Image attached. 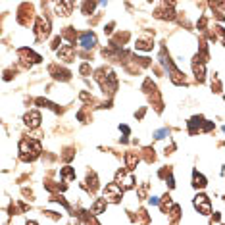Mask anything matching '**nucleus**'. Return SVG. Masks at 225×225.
I'll return each mask as SVG.
<instances>
[{
    "instance_id": "nucleus-13",
    "label": "nucleus",
    "mask_w": 225,
    "mask_h": 225,
    "mask_svg": "<svg viewBox=\"0 0 225 225\" xmlns=\"http://www.w3.org/2000/svg\"><path fill=\"white\" fill-rule=\"evenodd\" d=\"M192 185L196 187V188H204V187H206V179H204V175H200L198 171H194V173H192Z\"/></svg>"
},
{
    "instance_id": "nucleus-18",
    "label": "nucleus",
    "mask_w": 225,
    "mask_h": 225,
    "mask_svg": "<svg viewBox=\"0 0 225 225\" xmlns=\"http://www.w3.org/2000/svg\"><path fill=\"white\" fill-rule=\"evenodd\" d=\"M89 71H91V66H89V64H83V66H81V73H83V75H87Z\"/></svg>"
},
{
    "instance_id": "nucleus-15",
    "label": "nucleus",
    "mask_w": 225,
    "mask_h": 225,
    "mask_svg": "<svg viewBox=\"0 0 225 225\" xmlns=\"http://www.w3.org/2000/svg\"><path fill=\"white\" fill-rule=\"evenodd\" d=\"M135 164H137V154L129 152V154H127V168H129V169H133V168H135Z\"/></svg>"
},
{
    "instance_id": "nucleus-7",
    "label": "nucleus",
    "mask_w": 225,
    "mask_h": 225,
    "mask_svg": "<svg viewBox=\"0 0 225 225\" xmlns=\"http://www.w3.org/2000/svg\"><path fill=\"white\" fill-rule=\"evenodd\" d=\"M58 56H60V60H64V62H71V60H73V56H75L73 45H64V46H60Z\"/></svg>"
},
{
    "instance_id": "nucleus-5",
    "label": "nucleus",
    "mask_w": 225,
    "mask_h": 225,
    "mask_svg": "<svg viewBox=\"0 0 225 225\" xmlns=\"http://www.w3.org/2000/svg\"><path fill=\"white\" fill-rule=\"evenodd\" d=\"M194 206H196V210L200 214H204V215H208L210 210H212L210 198L206 196V194H196V196H194Z\"/></svg>"
},
{
    "instance_id": "nucleus-21",
    "label": "nucleus",
    "mask_w": 225,
    "mask_h": 225,
    "mask_svg": "<svg viewBox=\"0 0 225 225\" xmlns=\"http://www.w3.org/2000/svg\"><path fill=\"white\" fill-rule=\"evenodd\" d=\"M27 225H37V223H35V221H29V223H27Z\"/></svg>"
},
{
    "instance_id": "nucleus-14",
    "label": "nucleus",
    "mask_w": 225,
    "mask_h": 225,
    "mask_svg": "<svg viewBox=\"0 0 225 225\" xmlns=\"http://www.w3.org/2000/svg\"><path fill=\"white\" fill-rule=\"evenodd\" d=\"M62 177L66 179V181H71V179L75 177V173H73V169H71V168H64L62 169Z\"/></svg>"
},
{
    "instance_id": "nucleus-2",
    "label": "nucleus",
    "mask_w": 225,
    "mask_h": 225,
    "mask_svg": "<svg viewBox=\"0 0 225 225\" xmlns=\"http://www.w3.org/2000/svg\"><path fill=\"white\" fill-rule=\"evenodd\" d=\"M19 152H21V158L25 162H33L35 158L41 154V144L33 139H23L19 142Z\"/></svg>"
},
{
    "instance_id": "nucleus-20",
    "label": "nucleus",
    "mask_w": 225,
    "mask_h": 225,
    "mask_svg": "<svg viewBox=\"0 0 225 225\" xmlns=\"http://www.w3.org/2000/svg\"><path fill=\"white\" fill-rule=\"evenodd\" d=\"M119 129H121V131H123V133H125V135L129 133V127H127V125H119Z\"/></svg>"
},
{
    "instance_id": "nucleus-1",
    "label": "nucleus",
    "mask_w": 225,
    "mask_h": 225,
    "mask_svg": "<svg viewBox=\"0 0 225 225\" xmlns=\"http://www.w3.org/2000/svg\"><path fill=\"white\" fill-rule=\"evenodd\" d=\"M94 77H96V81L100 83V87H102L104 92L114 94L115 87H118V79H115V73H114L110 68H100Z\"/></svg>"
},
{
    "instance_id": "nucleus-17",
    "label": "nucleus",
    "mask_w": 225,
    "mask_h": 225,
    "mask_svg": "<svg viewBox=\"0 0 225 225\" xmlns=\"http://www.w3.org/2000/svg\"><path fill=\"white\" fill-rule=\"evenodd\" d=\"M165 135H168V129H160V131H156V133H154L156 139H164Z\"/></svg>"
},
{
    "instance_id": "nucleus-9",
    "label": "nucleus",
    "mask_w": 225,
    "mask_h": 225,
    "mask_svg": "<svg viewBox=\"0 0 225 225\" xmlns=\"http://www.w3.org/2000/svg\"><path fill=\"white\" fill-rule=\"evenodd\" d=\"M79 42H81V46H83L85 50H89V48H92L94 45H96V35L91 33V31H87V33H83V35H81Z\"/></svg>"
},
{
    "instance_id": "nucleus-3",
    "label": "nucleus",
    "mask_w": 225,
    "mask_h": 225,
    "mask_svg": "<svg viewBox=\"0 0 225 225\" xmlns=\"http://www.w3.org/2000/svg\"><path fill=\"white\" fill-rule=\"evenodd\" d=\"M123 196V188L118 185V183H110L106 188H104V198L110 200V202H119Z\"/></svg>"
},
{
    "instance_id": "nucleus-11",
    "label": "nucleus",
    "mask_w": 225,
    "mask_h": 225,
    "mask_svg": "<svg viewBox=\"0 0 225 225\" xmlns=\"http://www.w3.org/2000/svg\"><path fill=\"white\" fill-rule=\"evenodd\" d=\"M106 204H108V200H106V198H98V200L92 204L91 212H92V214H96V215H98V214H102L104 210H106Z\"/></svg>"
},
{
    "instance_id": "nucleus-6",
    "label": "nucleus",
    "mask_w": 225,
    "mask_h": 225,
    "mask_svg": "<svg viewBox=\"0 0 225 225\" xmlns=\"http://www.w3.org/2000/svg\"><path fill=\"white\" fill-rule=\"evenodd\" d=\"M121 188H131L135 185V177L131 173H125V171H118V181H115Z\"/></svg>"
},
{
    "instance_id": "nucleus-12",
    "label": "nucleus",
    "mask_w": 225,
    "mask_h": 225,
    "mask_svg": "<svg viewBox=\"0 0 225 225\" xmlns=\"http://www.w3.org/2000/svg\"><path fill=\"white\" fill-rule=\"evenodd\" d=\"M144 37H146V35H144ZM144 37L137 39V48H139V50H150L152 48V35L148 39H144Z\"/></svg>"
},
{
    "instance_id": "nucleus-8",
    "label": "nucleus",
    "mask_w": 225,
    "mask_h": 225,
    "mask_svg": "<svg viewBox=\"0 0 225 225\" xmlns=\"http://www.w3.org/2000/svg\"><path fill=\"white\" fill-rule=\"evenodd\" d=\"M73 2H54V10H56V14L58 16H69L71 14V10H73Z\"/></svg>"
},
{
    "instance_id": "nucleus-22",
    "label": "nucleus",
    "mask_w": 225,
    "mask_h": 225,
    "mask_svg": "<svg viewBox=\"0 0 225 225\" xmlns=\"http://www.w3.org/2000/svg\"><path fill=\"white\" fill-rule=\"evenodd\" d=\"M223 131H225V127H223Z\"/></svg>"
},
{
    "instance_id": "nucleus-4",
    "label": "nucleus",
    "mask_w": 225,
    "mask_h": 225,
    "mask_svg": "<svg viewBox=\"0 0 225 225\" xmlns=\"http://www.w3.org/2000/svg\"><path fill=\"white\" fill-rule=\"evenodd\" d=\"M35 33H37L39 39H46L48 35H50V23H48L46 17H42V16L37 17V23H35Z\"/></svg>"
},
{
    "instance_id": "nucleus-16",
    "label": "nucleus",
    "mask_w": 225,
    "mask_h": 225,
    "mask_svg": "<svg viewBox=\"0 0 225 225\" xmlns=\"http://www.w3.org/2000/svg\"><path fill=\"white\" fill-rule=\"evenodd\" d=\"M87 183H89L91 191H94V188H96V175H94V173H89V177H87Z\"/></svg>"
},
{
    "instance_id": "nucleus-10",
    "label": "nucleus",
    "mask_w": 225,
    "mask_h": 225,
    "mask_svg": "<svg viewBox=\"0 0 225 225\" xmlns=\"http://www.w3.org/2000/svg\"><path fill=\"white\" fill-rule=\"evenodd\" d=\"M23 121H25V125H27V127L35 129V127H39V125H41V114H39V112H29V114H25Z\"/></svg>"
},
{
    "instance_id": "nucleus-19",
    "label": "nucleus",
    "mask_w": 225,
    "mask_h": 225,
    "mask_svg": "<svg viewBox=\"0 0 225 225\" xmlns=\"http://www.w3.org/2000/svg\"><path fill=\"white\" fill-rule=\"evenodd\" d=\"M148 202H150V204H152V206H156V204H158V202H160V200H158L156 196H150V200H148Z\"/></svg>"
}]
</instances>
